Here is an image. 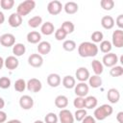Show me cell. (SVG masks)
I'll use <instances>...</instances> for the list:
<instances>
[{
    "label": "cell",
    "mask_w": 123,
    "mask_h": 123,
    "mask_svg": "<svg viewBox=\"0 0 123 123\" xmlns=\"http://www.w3.org/2000/svg\"><path fill=\"white\" fill-rule=\"evenodd\" d=\"M98 46L91 41H83L78 46V54L82 58H92L98 54Z\"/></svg>",
    "instance_id": "cell-1"
},
{
    "label": "cell",
    "mask_w": 123,
    "mask_h": 123,
    "mask_svg": "<svg viewBox=\"0 0 123 123\" xmlns=\"http://www.w3.org/2000/svg\"><path fill=\"white\" fill-rule=\"evenodd\" d=\"M113 112V109L111 105L108 104H103L100 107L96 108L94 110L93 112V117L95 118V120H104L107 117H109L110 115H111V113Z\"/></svg>",
    "instance_id": "cell-2"
},
{
    "label": "cell",
    "mask_w": 123,
    "mask_h": 123,
    "mask_svg": "<svg viewBox=\"0 0 123 123\" xmlns=\"http://www.w3.org/2000/svg\"><path fill=\"white\" fill-rule=\"evenodd\" d=\"M36 7V2L34 0H25L21 2L17 8H16V12L20 16H26L28 15Z\"/></svg>",
    "instance_id": "cell-3"
},
{
    "label": "cell",
    "mask_w": 123,
    "mask_h": 123,
    "mask_svg": "<svg viewBox=\"0 0 123 123\" xmlns=\"http://www.w3.org/2000/svg\"><path fill=\"white\" fill-rule=\"evenodd\" d=\"M117 62H118V57L115 53H112V52L105 54L102 59L103 65L107 67H112L114 65H117Z\"/></svg>",
    "instance_id": "cell-4"
},
{
    "label": "cell",
    "mask_w": 123,
    "mask_h": 123,
    "mask_svg": "<svg viewBox=\"0 0 123 123\" xmlns=\"http://www.w3.org/2000/svg\"><path fill=\"white\" fill-rule=\"evenodd\" d=\"M26 88L34 93H37L38 91L41 90L42 88V84L40 82V80L37 79V78H31L27 83H26Z\"/></svg>",
    "instance_id": "cell-5"
},
{
    "label": "cell",
    "mask_w": 123,
    "mask_h": 123,
    "mask_svg": "<svg viewBox=\"0 0 123 123\" xmlns=\"http://www.w3.org/2000/svg\"><path fill=\"white\" fill-rule=\"evenodd\" d=\"M62 9H63V6H62V2H60L58 0L51 1L47 5V12L52 15H58L62 12Z\"/></svg>",
    "instance_id": "cell-6"
},
{
    "label": "cell",
    "mask_w": 123,
    "mask_h": 123,
    "mask_svg": "<svg viewBox=\"0 0 123 123\" xmlns=\"http://www.w3.org/2000/svg\"><path fill=\"white\" fill-rule=\"evenodd\" d=\"M111 45L115 46L116 48L123 47V31L117 29L113 31L111 36Z\"/></svg>",
    "instance_id": "cell-7"
},
{
    "label": "cell",
    "mask_w": 123,
    "mask_h": 123,
    "mask_svg": "<svg viewBox=\"0 0 123 123\" xmlns=\"http://www.w3.org/2000/svg\"><path fill=\"white\" fill-rule=\"evenodd\" d=\"M0 44L4 47H12L15 44V37L12 34L6 33L0 36Z\"/></svg>",
    "instance_id": "cell-8"
},
{
    "label": "cell",
    "mask_w": 123,
    "mask_h": 123,
    "mask_svg": "<svg viewBox=\"0 0 123 123\" xmlns=\"http://www.w3.org/2000/svg\"><path fill=\"white\" fill-rule=\"evenodd\" d=\"M58 117H59V120L61 121V123H74V121H75L74 115L67 109L61 110Z\"/></svg>",
    "instance_id": "cell-9"
},
{
    "label": "cell",
    "mask_w": 123,
    "mask_h": 123,
    "mask_svg": "<svg viewBox=\"0 0 123 123\" xmlns=\"http://www.w3.org/2000/svg\"><path fill=\"white\" fill-rule=\"evenodd\" d=\"M88 90H89V86L85 82H80L74 86V92L76 96L79 97H86L88 93Z\"/></svg>",
    "instance_id": "cell-10"
},
{
    "label": "cell",
    "mask_w": 123,
    "mask_h": 123,
    "mask_svg": "<svg viewBox=\"0 0 123 123\" xmlns=\"http://www.w3.org/2000/svg\"><path fill=\"white\" fill-rule=\"evenodd\" d=\"M19 106L25 111L31 110L34 107V99L30 95H22L19 98Z\"/></svg>",
    "instance_id": "cell-11"
},
{
    "label": "cell",
    "mask_w": 123,
    "mask_h": 123,
    "mask_svg": "<svg viewBox=\"0 0 123 123\" xmlns=\"http://www.w3.org/2000/svg\"><path fill=\"white\" fill-rule=\"evenodd\" d=\"M28 63L33 67H40L43 64V58L39 54H31L28 57Z\"/></svg>",
    "instance_id": "cell-12"
},
{
    "label": "cell",
    "mask_w": 123,
    "mask_h": 123,
    "mask_svg": "<svg viewBox=\"0 0 123 123\" xmlns=\"http://www.w3.org/2000/svg\"><path fill=\"white\" fill-rule=\"evenodd\" d=\"M4 65L8 70H14L19 65V61L14 56H8L4 60Z\"/></svg>",
    "instance_id": "cell-13"
},
{
    "label": "cell",
    "mask_w": 123,
    "mask_h": 123,
    "mask_svg": "<svg viewBox=\"0 0 123 123\" xmlns=\"http://www.w3.org/2000/svg\"><path fill=\"white\" fill-rule=\"evenodd\" d=\"M90 74H89V71L86 67H84V66H81L79 67L76 72H75V79H77L79 82H85L88 80Z\"/></svg>",
    "instance_id": "cell-14"
},
{
    "label": "cell",
    "mask_w": 123,
    "mask_h": 123,
    "mask_svg": "<svg viewBox=\"0 0 123 123\" xmlns=\"http://www.w3.org/2000/svg\"><path fill=\"white\" fill-rule=\"evenodd\" d=\"M107 99L111 104H116L120 99V92L117 88L111 87L107 92Z\"/></svg>",
    "instance_id": "cell-15"
},
{
    "label": "cell",
    "mask_w": 123,
    "mask_h": 123,
    "mask_svg": "<svg viewBox=\"0 0 123 123\" xmlns=\"http://www.w3.org/2000/svg\"><path fill=\"white\" fill-rule=\"evenodd\" d=\"M22 21H23V17L20 16L17 12H12L9 18H8V22H9V25L12 28H17L19 27L21 24H22Z\"/></svg>",
    "instance_id": "cell-16"
},
{
    "label": "cell",
    "mask_w": 123,
    "mask_h": 123,
    "mask_svg": "<svg viewBox=\"0 0 123 123\" xmlns=\"http://www.w3.org/2000/svg\"><path fill=\"white\" fill-rule=\"evenodd\" d=\"M47 84L51 86V87H57L61 85L62 83V78L59 74L57 73H51L47 76Z\"/></svg>",
    "instance_id": "cell-17"
},
{
    "label": "cell",
    "mask_w": 123,
    "mask_h": 123,
    "mask_svg": "<svg viewBox=\"0 0 123 123\" xmlns=\"http://www.w3.org/2000/svg\"><path fill=\"white\" fill-rule=\"evenodd\" d=\"M27 41L32 44H38L41 41V34L37 31H31L27 34Z\"/></svg>",
    "instance_id": "cell-18"
},
{
    "label": "cell",
    "mask_w": 123,
    "mask_h": 123,
    "mask_svg": "<svg viewBox=\"0 0 123 123\" xmlns=\"http://www.w3.org/2000/svg\"><path fill=\"white\" fill-rule=\"evenodd\" d=\"M55 32V27L54 24L50 21H46L41 24L40 26V33L44 36H50Z\"/></svg>",
    "instance_id": "cell-19"
},
{
    "label": "cell",
    "mask_w": 123,
    "mask_h": 123,
    "mask_svg": "<svg viewBox=\"0 0 123 123\" xmlns=\"http://www.w3.org/2000/svg\"><path fill=\"white\" fill-rule=\"evenodd\" d=\"M37 49L39 55H47L51 51V43L49 41H40L37 44Z\"/></svg>",
    "instance_id": "cell-20"
},
{
    "label": "cell",
    "mask_w": 123,
    "mask_h": 123,
    "mask_svg": "<svg viewBox=\"0 0 123 123\" xmlns=\"http://www.w3.org/2000/svg\"><path fill=\"white\" fill-rule=\"evenodd\" d=\"M101 25L106 30H111L114 26V19L111 15H104L101 18Z\"/></svg>",
    "instance_id": "cell-21"
},
{
    "label": "cell",
    "mask_w": 123,
    "mask_h": 123,
    "mask_svg": "<svg viewBox=\"0 0 123 123\" xmlns=\"http://www.w3.org/2000/svg\"><path fill=\"white\" fill-rule=\"evenodd\" d=\"M63 10L67 14H74L78 12L79 10V6L76 2L70 1V2H66L63 6Z\"/></svg>",
    "instance_id": "cell-22"
},
{
    "label": "cell",
    "mask_w": 123,
    "mask_h": 123,
    "mask_svg": "<svg viewBox=\"0 0 123 123\" xmlns=\"http://www.w3.org/2000/svg\"><path fill=\"white\" fill-rule=\"evenodd\" d=\"M62 86L67 89L74 88V86H76V79L71 75H66L62 78Z\"/></svg>",
    "instance_id": "cell-23"
},
{
    "label": "cell",
    "mask_w": 123,
    "mask_h": 123,
    "mask_svg": "<svg viewBox=\"0 0 123 123\" xmlns=\"http://www.w3.org/2000/svg\"><path fill=\"white\" fill-rule=\"evenodd\" d=\"M55 106L61 110L65 109L68 106V98L65 95H58L55 98Z\"/></svg>",
    "instance_id": "cell-24"
},
{
    "label": "cell",
    "mask_w": 123,
    "mask_h": 123,
    "mask_svg": "<svg viewBox=\"0 0 123 123\" xmlns=\"http://www.w3.org/2000/svg\"><path fill=\"white\" fill-rule=\"evenodd\" d=\"M88 86H91L92 88H98L102 86L103 84V81H102V78L98 75H92V76H89L88 78Z\"/></svg>",
    "instance_id": "cell-25"
},
{
    "label": "cell",
    "mask_w": 123,
    "mask_h": 123,
    "mask_svg": "<svg viewBox=\"0 0 123 123\" xmlns=\"http://www.w3.org/2000/svg\"><path fill=\"white\" fill-rule=\"evenodd\" d=\"M26 52V46L23 43H15L12 46V54L14 57H21Z\"/></svg>",
    "instance_id": "cell-26"
},
{
    "label": "cell",
    "mask_w": 123,
    "mask_h": 123,
    "mask_svg": "<svg viewBox=\"0 0 123 123\" xmlns=\"http://www.w3.org/2000/svg\"><path fill=\"white\" fill-rule=\"evenodd\" d=\"M98 105V100L95 96H86L85 97V108L90 110V109H94L96 108Z\"/></svg>",
    "instance_id": "cell-27"
},
{
    "label": "cell",
    "mask_w": 123,
    "mask_h": 123,
    "mask_svg": "<svg viewBox=\"0 0 123 123\" xmlns=\"http://www.w3.org/2000/svg\"><path fill=\"white\" fill-rule=\"evenodd\" d=\"M91 67H92V70L95 73V75H98V76H100L104 71V65H103L102 62H100L98 60H93L91 62Z\"/></svg>",
    "instance_id": "cell-28"
},
{
    "label": "cell",
    "mask_w": 123,
    "mask_h": 123,
    "mask_svg": "<svg viewBox=\"0 0 123 123\" xmlns=\"http://www.w3.org/2000/svg\"><path fill=\"white\" fill-rule=\"evenodd\" d=\"M42 24V17L39 16V15H35V16H32L29 20H28V26L33 28V29H36L39 26H41Z\"/></svg>",
    "instance_id": "cell-29"
},
{
    "label": "cell",
    "mask_w": 123,
    "mask_h": 123,
    "mask_svg": "<svg viewBox=\"0 0 123 123\" xmlns=\"http://www.w3.org/2000/svg\"><path fill=\"white\" fill-rule=\"evenodd\" d=\"M76 47H77V44H76V42H75L74 40H72V39H66V40H64L63 43H62V48H63V50H65V51H67V52H72V51H74V50L76 49Z\"/></svg>",
    "instance_id": "cell-30"
},
{
    "label": "cell",
    "mask_w": 123,
    "mask_h": 123,
    "mask_svg": "<svg viewBox=\"0 0 123 123\" xmlns=\"http://www.w3.org/2000/svg\"><path fill=\"white\" fill-rule=\"evenodd\" d=\"M61 28L66 33V35H68V34H72V33L74 32V30H75V26H74L73 22H72V21H69V20L64 21V22L62 24Z\"/></svg>",
    "instance_id": "cell-31"
},
{
    "label": "cell",
    "mask_w": 123,
    "mask_h": 123,
    "mask_svg": "<svg viewBox=\"0 0 123 123\" xmlns=\"http://www.w3.org/2000/svg\"><path fill=\"white\" fill-rule=\"evenodd\" d=\"M111 49H112V45L110 40H102L100 42V51L102 53L108 54L111 51Z\"/></svg>",
    "instance_id": "cell-32"
},
{
    "label": "cell",
    "mask_w": 123,
    "mask_h": 123,
    "mask_svg": "<svg viewBox=\"0 0 123 123\" xmlns=\"http://www.w3.org/2000/svg\"><path fill=\"white\" fill-rule=\"evenodd\" d=\"M14 89L17 92H23L26 89V82L24 79H17L13 85Z\"/></svg>",
    "instance_id": "cell-33"
},
{
    "label": "cell",
    "mask_w": 123,
    "mask_h": 123,
    "mask_svg": "<svg viewBox=\"0 0 123 123\" xmlns=\"http://www.w3.org/2000/svg\"><path fill=\"white\" fill-rule=\"evenodd\" d=\"M90 38H91V42L93 43H98V42H101L102 40H104V35L101 31H94L91 36H90Z\"/></svg>",
    "instance_id": "cell-34"
},
{
    "label": "cell",
    "mask_w": 123,
    "mask_h": 123,
    "mask_svg": "<svg viewBox=\"0 0 123 123\" xmlns=\"http://www.w3.org/2000/svg\"><path fill=\"white\" fill-rule=\"evenodd\" d=\"M110 74L111 77H120L123 75V67L121 65H114L111 67Z\"/></svg>",
    "instance_id": "cell-35"
},
{
    "label": "cell",
    "mask_w": 123,
    "mask_h": 123,
    "mask_svg": "<svg viewBox=\"0 0 123 123\" xmlns=\"http://www.w3.org/2000/svg\"><path fill=\"white\" fill-rule=\"evenodd\" d=\"M100 6L105 11H111L114 7V1L113 0H101Z\"/></svg>",
    "instance_id": "cell-36"
},
{
    "label": "cell",
    "mask_w": 123,
    "mask_h": 123,
    "mask_svg": "<svg viewBox=\"0 0 123 123\" xmlns=\"http://www.w3.org/2000/svg\"><path fill=\"white\" fill-rule=\"evenodd\" d=\"M86 115H87L86 110H85V109H78V110H76V111L74 113V119L77 120V121H82Z\"/></svg>",
    "instance_id": "cell-37"
},
{
    "label": "cell",
    "mask_w": 123,
    "mask_h": 123,
    "mask_svg": "<svg viewBox=\"0 0 123 123\" xmlns=\"http://www.w3.org/2000/svg\"><path fill=\"white\" fill-rule=\"evenodd\" d=\"M59 117L55 112H48L44 117V123H58Z\"/></svg>",
    "instance_id": "cell-38"
},
{
    "label": "cell",
    "mask_w": 123,
    "mask_h": 123,
    "mask_svg": "<svg viewBox=\"0 0 123 123\" xmlns=\"http://www.w3.org/2000/svg\"><path fill=\"white\" fill-rule=\"evenodd\" d=\"M13 5H14L13 0H1L0 1V7L5 11H10L11 9H12Z\"/></svg>",
    "instance_id": "cell-39"
},
{
    "label": "cell",
    "mask_w": 123,
    "mask_h": 123,
    "mask_svg": "<svg viewBox=\"0 0 123 123\" xmlns=\"http://www.w3.org/2000/svg\"><path fill=\"white\" fill-rule=\"evenodd\" d=\"M11 85H12V82L9 77H6V76L0 77V88L7 89L11 86Z\"/></svg>",
    "instance_id": "cell-40"
},
{
    "label": "cell",
    "mask_w": 123,
    "mask_h": 123,
    "mask_svg": "<svg viewBox=\"0 0 123 123\" xmlns=\"http://www.w3.org/2000/svg\"><path fill=\"white\" fill-rule=\"evenodd\" d=\"M73 106L78 110V109H84L85 108V97H79L77 96L73 100Z\"/></svg>",
    "instance_id": "cell-41"
},
{
    "label": "cell",
    "mask_w": 123,
    "mask_h": 123,
    "mask_svg": "<svg viewBox=\"0 0 123 123\" xmlns=\"http://www.w3.org/2000/svg\"><path fill=\"white\" fill-rule=\"evenodd\" d=\"M66 33L60 27L59 29H57V30H55V38L57 39V40H63L65 37H66Z\"/></svg>",
    "instance_id": "cell-42"
},
{
    "label": "cell",
    "mask_w": 123,
    "mask_h": 123,
    "mask_svg": "<svg viewBox=\"0 0 123 123\" xmlns=\"http://www.w3.org/2000/svg\"><path fill=\"white\" fill-rule=\"evenodd\" d=\"M115 24L118 26V28H119L120 30H122V28H123V14H119V15L116 17V19H115Z\"/></svg>",
    "instance_id": "cell-43"
},
{
    "label": "cell",
    "mask_w": 123,
    "mask_h": 123,
    "mask_svg": "<svg viewBox=\"0 0 123 123\" xmlns=\"http://www.w3.org/2000/svg\"><path fill=\"white\" fill-rule=\"evenodd\" d=\"M82 123H97L95 118L91 115H86L83 120H82Z\"/></svg>",
    "instance_id": "cell-44"
},
{
    "label": "cell",
    "mask_w": 123,
    "mask_h": 123,
    "mask_svg": "<svg viewBox=\"0 0 123 123\" xmlns=\"http://www.w3.org/2000/svg\"><path fill=\"white\" fill-rule=\"evenodd\" d=\"M7 120V113L3 111L2 110L0 111V123H4Z\"/></svg>",
    "instance_id": "cell-45"
},
{
    "label": "cell",
    "mask_w": 123,
    "mask_h": 123,
    "mask_svg": "<svg viewBox=\"0 0 123 123\" xmlns=\"http://www.w3.org/2000/svg\"><path fill=\"white\" fill-rule=\"evenodd\" d=\"M116 120L118 123H123V111H119L116 115Z\"/></svg>",
    "instance_id": "cell-46"
},
{
    "label": "cell",
    "mask_w": 123,
    "mask_h": 123,
    "mask_svg": "<svg viewBox=\"0 0 123 123\" xmlns=\"http://www.w3.org/2000/svg\"><path fill=\"white\" fill-rule=\"evenodd\" d=\"M4 22H5V14L2 12H0V25L3 24Z\"/></svg>",
    "instance_id": "cell-47"
},
{
    "label": "cell",
    "mask_w": 123,
    "mask_h": 123,
    "mask_svg": "<svg viewBox=\"0 0 123 123\" xmlns=\"http://www.w3.org/2000/svg\"><path fill=\"white\" fill-rule=\"evenodd\" d=\"M4 107H5V101H4V99H3L2 97H0V111H1Z\"/></svg>",
    "instance_id": "cell-48"
},
{
    "label": "cell",
    "mask_w": 123,
    "mask_h": 123,
    "mask_svg": "<svg viewBox=\"0 0 123 123\" xmlns=\"http://www.w3.org/2000/svg\"><path fill=\"white\" fill-rule=\"evenodd\" d=\"M6 123H22L19 119H12V120H9V121H7Z\"/></svg>",
    "instance_id": "cell-49"
},
{
    "label": "cell",
    "mask_w": 123,
    "mask_h": 123,
    "mask_svg": "<svg viewBox=\"0 0 123 123\" xmlns=\"http://www.w3.org/2000/svg\"><path fill=\"white\" fill-rule=\"evenodd\" d=\"M3 66H4V59L0 57V70L3 68Z\"/></svg>",
    "instance_id": "cell-50"
},
{
    "label": "cell",
    "mask_w": 123,
    "mask_h": 123,
    "mask_svg": "<svg viewBox=\"0 0 123 123\" xmlns=\"http://www.w3.org/2000/svg\"><path fill=\"white\" fill-rule=\"evenodd\" d=\"M34 123H44V122H43L42 120H36Z\"/></svg>",
    "instance_id": "cell-51"
}]
</instances>
